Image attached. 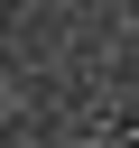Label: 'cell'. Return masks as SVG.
Wrapping results in <instances>:
<instances>
[{"mask_svg": "<svg viewBox=\"0 0 139 148\" xmlns=\"http://www.w3.org/2000/svg\"><path fill=\"white\" fill-rule=\"evenodd\" d=\"M120 139H130V148H139V120H130V130H120Z\"/></svg>", "mask_w": 139, "mask_h": 148, "instance_id": "cell-1", "label": "cell"}]
</instances>
